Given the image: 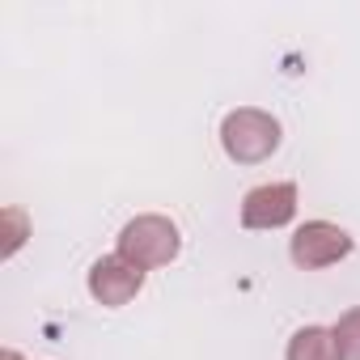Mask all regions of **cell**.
Segmentation results:
<instances>
[{"mask_svg":"<svg viewBox=\"0 0 360 360\" xmlns=\"http://www.w3.org/2000/svg\"><path fill=\"white\" fill-rule=\"evenodd\" d=\"M284 140V127L271 110H259V106H238L221 119V148L229 161L238 165H263L276 157Z\"/></svg>","mask_w":360,"mask_h":360,"instance_id":"obj_1","label":"cell"},{"mask_svg":"<svg viewBox=\"0 0 360 360\" xmlns=\"http://www.w3.org/2000/svg\"><path fill=\"white\" fill-rule=\"evenodd\" d=\"M183 250V233L178 225L161 212H144V217H131L123 229H119V246L115 255L127 259L131 267L140 271H153V267H169Z\"/></svg>","mask_w":360,"mask_h":360,"instance_id":"obj_2","label":"cell"},{"mask_svg":"<svg viewBox=\"0 0 360 360\" xmlns=\"http://www.w3.org/2000/svg\"><path fill=\"white\" fill-rule=\"evenodd\" d=\"M352 233L335 221H305L297 225V233L288 238V259L301 267V271H322V267H335L339 259L352 255Z\"/></svg>","mask_w":360,"mask_h":360,"instance_id":"obj_3","label":"cell"},{"mask_svg":"<svg viewBox=\"0 0 360 360\" xmlns=\"http://www.w3.org/2000/svg\"><path fill=\"white\" fill-rule=\"evenodd\" d=\"M297 221V183H259L242 195V229H284Z\"/></svg>","mask_w":360,"mask_h":360,"instance_id":"obj_4","label":"cell"},{"mask_svg":"<svg viewBox=\"0 0 360 360\" xmlns=\"http://www.w3.org/2000/svg\"><path fill=\"white\" fill-rule=\"evenodd\" d=\"M85 288H89V297H94L98 305H106V309H123V305L136 301V292L144 288V271L131 267V263L119 259V255H102V259L89 267Z\"/></svg>","mask_w":360,"mask_h":360,"instance_id":"obj_5","label":"cell"},{"mask_svg":"<svg viewBox=\"0 0 360 360\" xmlns=\"http://www.w3.org/2000/svg\"><path fill=\"white\" fill-rule=\"evenodd\" d=\"M284 360H343V356H339L335 330H330V326H318V322H309V326H301V330L288 339V347H284Z\"/></svg>","mask_w":360,"mask_h":360,"instance_id":"obj_6","label":"cell"},{"mask_svg":"<svg viewBox=\"0 0 360 360\" xmlns=\"http://www.w3.org/2000/svg\"><path fill=\"white\" fill-rule=\"evenodd\" d=\"M335 330V343H339V356L343 360H360V305L339 314V322L330 326Z\"/></svg>","mask_w":360,"mask_h":360,"instance_id":"obj_7","label":"cell"},{"mask_svg":"<svg viewBox=\"0 0 360 360\" xmlns=\"http://www.w3.org/2000/svg\"><path fill=\"white\" fill-rule=\"evenodd\" d=\"M0 221H5V250H0V255H5V259H13L18 250H22V242L30 238V221H26V212L22 208H5V217H0Z\"/></svg>","mask_w":360,"mask_h":360,"instance_id":"obj_8","label":"cell"},{"mask_svg":"<svg viewBox=\"0 0 360 360\" xmlns=\"http://www.w3.org/2000/svg\"><path fill=\"white\" fill-rule=\"evenodd\" d=\"M0 360H22V352H13V347H9L5 356H0Z\"/></svg>","mask_w":360,"mask_h":360,"instance_id":"obj_9","label":"cell"}]
</instances>
